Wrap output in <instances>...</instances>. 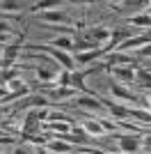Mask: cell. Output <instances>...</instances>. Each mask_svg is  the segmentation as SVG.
<instances>
[{"instance_id":"24","label":"cell","mask_w":151,"mask_h":154,"mask_svg":"<svg viewBox=\"0 0 151 154\" xmlns=\"http://www.w3.org/2000/svg\"><path fill=\"white\" fill-rule=\"evenodd\" d=\"M0 99H9V94H7V85H0Z\"/></svg>"},{"instance_id":"7","label":"cell","mask_w":151,"mask_h":154,"mask_svg":"<svg viewBox=\"0 0 151 154\" xmlns=\"http://www.w3.org/2000/svg\"><path fill=\"white\" fill-rule=\"evenodd\" d=\"M46 149L57 152V154H67V152H78V145H71V143H64V140H50L46 143Z\"/></svg>"},{"instance_id":"5","label":"cell","mask_w":151,"mask_h":154,"mask_svg":"<svg viewBox=\"0 0 151 154\" xmlns=\"http://www.w3.org/2000/svg\"><path fill=\"white\" fill-rule=\"evenodd\" d=\"M41 21H44V26H57V23H69V14L62 12V9H57V12H44L41 14Z\"/></svg>"},{"instance_id":"28","label":"cell","mask_w":151,"mask_h":154,"mask_svg":"<svg viewBox=\"0 0 151 154\" xmlns=\"http://www.w3.org/2000/svg\"><path fill=\"white\" fill-rule=\"evenodd\" d=\"M147 12H149V14H151V5H149V9H147Z\"/></svg>"},{"instance_id":"22","label":"cell","mask_w":151,"mask_h":154,"mask_svg":"<svg viewBox=\"0 0 151 154\" xmlns=\"http://www.w3.org/2000/svg\"><path fill=\"white\" fill-rule=\"evenodd\" d=\"M138 55H142V58H151V44L140 46V48H138Z\"/></svg>"},{"instance_id":"3","label":"cell","mask_w":151,"mask_h":154,"mask_svg":"<svg viewBox=\"0 0 151 154\" xmlns=\"http://www.w3.org/2000/svg\"><path fill=\"white\" fill-rule=\"evenodd\" d=\"M85 37L99 46V44H105V42L110 44V39H112V32L108 30V28H103V26H96V28H89V30H85Z\"/></svg>"},{"instance_id":"19","label":"cell","mask_w":151,"mask_h":154,"mask_svg":"<svg viewBox=\"0 0 151 154\" xmlns=\"http://www.w3.org/2000/svg\"><path fill=\"white\" fill-rule=\"evenodd\" d=\"M7 37H9V23L0 21V42H7Z\"/></svg>"},{"instance_id":"11","label":"cell","mask_w":151,"mask_h":154,"mask_svg":"<svg viewBox=\"0 0 151 154\" xmlns=\"http://www.w3.org/2000/svg\"><path fill=\"white\" fill-rule=\"evenodd\" d=\"M48 46H53V48H57V51H73V42H71V37H55L50 39Z\"/></svg>"},{"instance_id":"14","label":"cell","mask_w":151,"mask_h":154,"mask_svg":"<svg viewBox=\"0 0 151 154\" xmlns=\"http://www.w3.org/2000/svg\"><path fill=\"white\" fill-rule=\"evenodd\" d=\"M82 129H85V134H87V136H103V134H105V129L101 127V122H85Z\"/></svg>"},{"instance_id":"23","label":"cell","mask_w":151,"mask_h":154,"mask_svg":"<svg viewBox=\"0 0 151 154\" xmlns=\"http://www.w3.org/2000/svg\"><path fill=\"white\" fill-rule=\"evenodd\" d=\"M144 106H147V113L151 115V90L147 92V101H144Z\"/></svg>"},{"instance_id":"1","label":"cell","mask_w":151,"mask_h":154,"mask_svg":"<svg viewBox=\"0 0 151 154\" xmlns=\"http://www.w3.org/2000/svg\"><path fill=\"white\" fill-rule=\"evenodd\" d=\"M25 48H28V51H46L55 62L62 64L64 71H76V60L71 58L69 53L57 51V48H53V46H48V44H25Z\"/></svg>"},{"instance_id":"18","label":"cell","mask_w":151,"mask_h":154,"mask_svg":"<svg viewBox=\"0 0 151 154\" xmlns=\"http://www.w3.org/2000/svg\"><path fill=\"white\" fill-rule=\"evenodd\" d=\"M131 23H133V26H151V16H149V14H142V16H133Z\"/></svg>"},{"instance_id":"29","label":"cell","mask_w":151,"mask_h":154,"mask_svg":"<svg viewBox=\"0 0 151 154\" xmlns=\"http://www.w3.org/2000/svg\"><path fill=\"white\" fill-rule=\"evenodd\" d=\"M0 136H2V131H0Z\"/></svg>"},{"instance_id":"15","label":"cell","mask_w":151,"mask_h":154,"mask_svg":"<svg viewBox=\"0 0 151 154\" xmlns=\"http://www.w3.org/2000/svg\"><path fill=\"white\" fill-rule=\"evenodd\" d=\"M14 78H19V69H0V85L12 83Z\"/></svg>"},{"instance_id":"16","label":"cell","mask_w":151,"mask_h":154,"mask_svg":"<svg viewBox=\"0 0 151 154\" xmlns=\"http://www.w3.org/2000/svg\"><path fill=\"white\" fill-rule=\"evenodd\" d=\"M23 2H16V0H2L0 2V12H19V9H23Z\"/></svg>"},{"instance_id":"25","label":"cell","mask_w":151,"mask_h":154,"mask_svg":"<svg viewBox=\"0 0 151 154\" xmlns=\"http://www.w3.org/2000/svg\"><path fill=\"white\" fill-rule=\"evenodd\" d=\"M37 154H50V152H48L46 147H39V149H37Z\"/></svg>"},{"instance_id":"26","label":"cell","mask_w":151,"mask_h":154,"mask_svg":"<svg viewBox=\"0 0 151 154\" xmlns=\"http://www.w3.org/2000/svg\"><path fill=\"white\" fill-rule=\"evenodd\" d=\"M2 51H5V46H0V58H2Z\"/></svg>"},{"instance_id":"12","label":"cell","mask_w":151,"mask_h":154,"mask_svg":"<svg viewBox=\"0 0 151 154\" xmlns=\"http://www.w3.org/2000/svg\"><path fill=\"white\" fill-rule=\"evenodd\" d=\"M48 97H50V99H57V101H62V99L76 97V90H73V88H55V90H48Z\"/></svg>"},{"instance_id":"9","label":"cell","mask_w":151,"mask_h":154,"mask_svg":"<svg viewBox=\"0 0 151 154\" xmlns=\"http://www.w3.org/2000/svg\"><path fill=\"white\" fill-rule=\"evenodd\" d=\"M108 64H110V67H119V64H128V67H135V62L131 60V55H128V53H121V51L112 53V55L108 58Z\"/></svg>"},{"instance_id":"4","label":"cell","mask_w":151,"mask_h":154,"mask_svg":"<svg viewBox=\"0 0 151 154\" xmlns=\"http://www.w3.org/2000/svg\"><path fill=\"white\" fill-rule=\"evenodd\" d=\"M110 74L117 78V83H135V67H110Z\"/></svg>"},{"instance_id":"10","label":"cell","mask_w":151,"mask_h":154,"mask_svg":"<svg viewBox=\"0 0 151 154\" xmlns=\"http://www.w3.org/2000/svg\"><path fill=\"white\" fill-rule=\"evenodd\" d=\"M101 55H105V48H94V51H87V53H76V62L87 64V62H92V60L101 58Z\"/></svg>"},{"instance_id":"6","label":"cell","mask_w":151,"mask_h":154,"mask_svg":"<svg viewBox=\"0 0 151 154\" xmlns=\"http://www.w3.org/2000/svg\"><path fill=\"white\" fill-rule=\"evenodd\" d=\"M110 92H112L114 97L124 99V101H131V103H142V101H140V99H138L135 94H133L131 90H126L124 85H121V83H117V81H114V83H110Z\"/></svg>"},{"instance_id":"27","label":"cell","mask_w":151,"mask_h":154,"mask_svg":"<svg viewBox=\"0 0 151 154\" xmlns=\"http://www.w3.org/2000/svg\"><path fill=\"white\" fill-rule=\"evenodd\" d=\"M0 19H5V12H0Z\"/></svg>"},{"instance_id":"21","label":"cell","mask_w":151,"mask_h":154,"mask_svg":"<svg viewBox=\"0 0 151 154\" xmlns=\"http://www.w3.org/2000/svg\"><path fill=\"white\" fill-rule=\"evenodd\" d=\"M14 154H37V149H30L28 145H16V147H14Z\"/></svg>"},{"instance_id":"13","label":"cell","mask_w":151,"mask_h":154,"mask_svg":"<svg viewBox=\"0 0 151 154\" xmlns=\"http://www.w3.org/2000/svg\"><path fill=\"white\" fill-rule=\"evenodd\" d=\"M57 64H50V67H39L37 69V76L41 78V81H53V78L57 76Z\"/></svg>"},{"instance_id":"8","label":"cell","mask_w":151,"mask_h":154,"mask_svg":"<svg viewBox=\"0 0 151 154\" xmlns=\"http://www.w3.org/2000/svg\"><path fill=\"white\" fill-rule=\"evenodd\" d=\"M78 101V106H82V108H87V110H103L105 106L99 101V99H94L92 94H85V97H78L76 99Z\"/></svg>"},{"instance_id":"2","label":"cell","mask_w":151,"mask_h":154,"mask_svg":"<svg viewBox=\"0 0 151 154\" xmlns=\"http://www.w3.org/2000/svg\"><path fill=\"white\" fill-rule=\"evenodd\" d=\"M114 138L119 143L121 154H135L142 147V140H140V136H135V134H117Z\"/></svg>"},{"instance_id":"20","label":"cell","mask_w":151,"mask_h":154,"mask_svg":"<svg viewBox=\"0 0 151 154\" xmlns=\"http://www.w3.org/2000/svg\"><path fill=\"white\" fill-rule=\"evenodd\" d=\"M60 2L57 0H46V2H37V5H32V9H48V7H57Z\"/></svg>"},{"instance_id":"17","label":"cell","mask_w":151,"mask_h":154,"mask_svg":"<svg viewBox=\"0 0 151 154\" xmlns=\"http://www.w3.org/2000/svg\"><path fill=\"white\" fill-rule=\"evenodd\" d=\"M48 117L53 120V122H64V124H73V120H71L69 115H64V113H48Z\"/></svg>"}]
</instances>
